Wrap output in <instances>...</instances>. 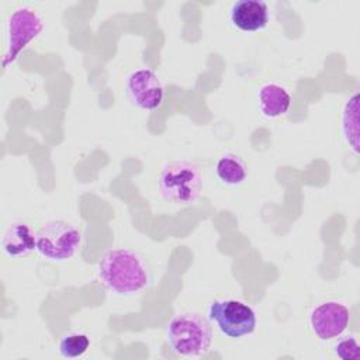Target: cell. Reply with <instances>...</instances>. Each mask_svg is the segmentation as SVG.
<instances>
[{"instance_id":"ba28073f","label":"cell","mask_w":360,"mask_h":360,"mask_svg":"<svg viewBox=\"0 0 360 360\" xmlns=\"http://www.w3.org/2000/svg\"><path fill=\"white\" fill-rule=\"evenodd\" d=\"M350 311L339 301H325L316 305L309 315L312 332L321 340H332L340 336L349 326Z\"/></svg>"},{"instance_id":"7c38bea8","label":"cell","mask_w":360,"mask_h":360,"mask_svg":"<svg viewBox=\"0 0 360 360\" xmlns=\"http://www.w3.org/2000/svg\"><path fill=\"white\" fill-rule=\"evenodd\" d=\"M215 173L222 183L228 186H238L246 179L248 167L239 155L226 153L217 160Z\"/></svg>"},{"instance_id":"8fae6325","label":"cell","mask_w":360,"mask_h":360,"mask_svg":"<svg viewBox=\"0 0 360 360\" xmlns=\"http://www.w3.org/2000/svg\"><path fill=\"white\" fill-rule=\"evenodd\" d=\"M259 105L264 117L278 118L290 110L291 94L281 84L266 83L259 90Z\"/></svg>"},{"instance_id":"30bf717a","label":"cell","mask_w":360,"mask_h":360,"mask_svg":"<svg viewBox=\"0 0 360 360\" xmlns=\"http://www.w3.org/2000/svg\"><path fill=\"white\" fill-rule=\"evenodd\" d=\"M35 249V233L24 222L11 224L1 238V250L11 259L27 256Z\"/></svg>"},{"instance_id":"5b68a950","label":"cell","mask_w":360,"mask_h":360,"mask_svg":"<svg viewBox=\"0 0 360 360\" xmlns=\"http://www.w3.org/2000/svg\"><path fill=\"white\" fill-rule=\"evenodd\" d=\"M44 30L42 17L31 7H18L7 18L6 27V52L3 68L13 63L21 51L34 41Z\"/></svg>"},{"instance_id":"9c48e42d","label":"cell","mask_w":360,"mask_h":360,"mask_svg":"<svg viewBox=\"0 0 360 360\" xmlns=\"http://www.w3.org/2000/svg\"><path fill=\"white\" fill-rule=\"evenodd\" d=\"M231 24L243 31L255 32L269 24V7L263 0H238L229 8Z\"/></svg>"},{"instance_id":"52a82bcc","label":"cell","mask_w":360,"mask_h":360,"mask_svg":"<svg viewBox=\"0 0 360 360\" xmlns=\"http://www.w3.org/2000/svg\"><path fill=\"white\" fill-rule=\"evenodd\" d=\"M125 89L128 98L141 110H156L165 98V86L156 72L149 68L131 72L125 80Z\"/></svg>"},{"instance_id":"6da1fadb","label":"cell","mask_w":360,"mask_h":360,"mask_svg":"<svg viewBox=\"0 0 360 360\" xmlns=\"http://www.w3.org/2000/svg\"><path fill=\"white\" fill-rule=\"evenodd\" d=\"M100 283L117 295H134L150 284V271L143 257L131 249L108 250L97 267Z\"/></svg>"},{"instance_id":"3957f363","label":"cell","mask_w":360,"mask_h":360,"mask_svg":"<svg viewBox=\"0 0 360 360\" xmlns=\"http://www.w3.org/2000/svg\"><path fill=\"white\" fill-rule=\"evenodd\" d=\"M158 186L165 201L177 205H188L194 202L201 193V170L190 160H172L163 166Z\"/></svg>"},{"instance_id":"5bb4252c","label":"cell","mask_w":360,"mask_h":360,"mask_svg":"<svg viewBox=\"0 0 360 360\" xmlns=\"http://www.w3.org/2000/svg\"><path fill=\"white\" fill-rule=\"evenodd\" d=\"M90 346V339L86 333L72 332L60 338L58 343V350L65 359H76L82 357Z\"/></svg>"},{"instance_id":"277c9868","label":"cell","mask_w":360,"mask_h":360,"mask_svg":"<svg viewBox=\"0 0 360 360\" xmlns=\"http://www.w3.org/2000/svg\"><path fill=\"white\" fill-rule=\"evenodd\" d=\"M80 243V231L60 219L44 224L35 233V250L51 262H65L73 257Z\"/></svg>"},{"instance_id":"8992f818","label":"cell","mask_w":360,"mask_h":360,"mask_svg":"<svg viewBox=\"0 0 360 360\" xmlns=\"http://www.w3.org/2000/svg\"><path fill=\"white\" fill-rule=\"evenodd\" d=\"M210 319L228 338L249 336L256 330L255 309L238 300H217L208 308Z\"/></svg>"},{"instance_id":"7a4b0ae2","label":"cell","mask_w":360,"mask_h":360,"mask_svg":"<svg viewBox=\"0 0 360 360\" xmlns=\"http://www.w3.org/2000/svg\"><path fill=\"white\" fill-rule=\"evenodd\" d=\"M166 336L173 352L183 357L205 354L212 342V328L200 314H180L167 325Z\"/></svg>"},{"instance_id":"4fadbf2b","label":"cell","mask_w":360,"mask_h":360,"mask_svg":"<svg viewBox=\"0 0 360 360\" xmlns=\"http://www.w3.org/2000/svg\"><path fill=\"white\" fill-rule=\"evenodd\" d=\"M342 131L350 148L359 150V94L354 93L342 111Z\"/></svg>"},{"instance_id":"9a60e30c","label":"cell","mask_w":360,"mask_h":360,"mask_svg":"<svg viewBox=\"0 0 360 360\" xmlns=\"http://www.w3.org/2000/svg\"><path fill=\"white\" fill-rule=\"evenodd\" d=\"M333 352L343 360H357L360 357V345L354 336H346L333 346Z\"/></svg>"}]
</instances>
